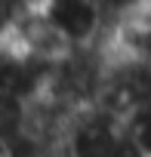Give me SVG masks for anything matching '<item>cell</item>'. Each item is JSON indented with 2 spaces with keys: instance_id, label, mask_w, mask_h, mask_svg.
I'll use <instances>...</instances> for the list:
<instances>
[{
  "instance_id": "1",
  "label": "cell",
  "mask_w": 151,
  "mask_h": 157,
  "mask_svg": "<svg viewBox=\"0 0 151 157\" xmlns=\"http://www.w3.org/2000/svg\"><path fill=\"white\" fill-rule=\"evenodd\" d=\"M43 16L71 49H87L108 40V16L99 0H46Z\"/></svg>"
},
{
  "instance_id": "2",
  "label": "cell",
  "mask_w": 151,
  "mask_h": 157,
  "mask_svg": "<svg viewBox=\"0 0 151 157\" xmlns=\"http://www.w3.org/2000/svg\"><path fill=\"white\" fill-rule=\"evenodd\" d=\"M123 126H126V132L133 136V142L142 148V154L151 157V102L136 105V108L123 117Z\"/></svg>"
}]
</instances>
